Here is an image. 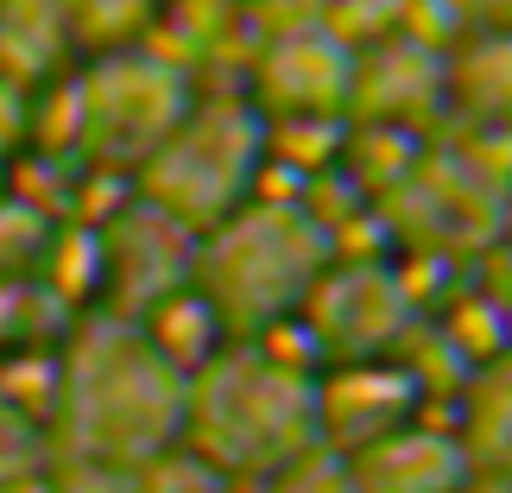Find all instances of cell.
Instances as JSON below:
<instances>
[{
  "label": "cell",
  "mask_w": 512,
  "mask_h": 493,
  "mask_svg": "<svg viewBox=\"0 0 512 493\" xmlns=\"http://www.w3.org/2000/svg\"><path fill=\"white\" fill-rule=\"evenodd\" d=\"M310 392L298 386V373L260 354H234V361L209 367L190 386V430L203 437L215 462H279L298 449L310 424Z\"/></svg>",
  "instance_id": "6da1fadb"
},
{
  "label": "cell",
  "mask_w": 512,
  "mask_h": 493,
  "mask_svg": "<svg viewBox=\"0 0 512 493\" xmlns=\"http://www.w3.org/2000/svg\"><path fill=\"white\" fill-rule=\"evenodd\" d=\"M64 411L76 437L102 456L152 443L177 418V386L165 373V354L133 342V335H89L70 367Z\"/></svg>",
  "instance_id": "7a4b0ae2"
},
{
  "label": "cell",
  "mask_w": 512,
  "mask_h": 493,
  "mask_svg": "<svg viewBox=\"0 0 512 493\" xmlns=\"http://www.w3.org/2000/svg\"><path fill=\"white\" fill-rule=\"evenodd\" d=\"M310 266H317V241L304 228L247 215L209 253V291L228 310V323H272L310 285Z\"/></svg>",
  "instance_id": "3957f363"
}]
</instances>
